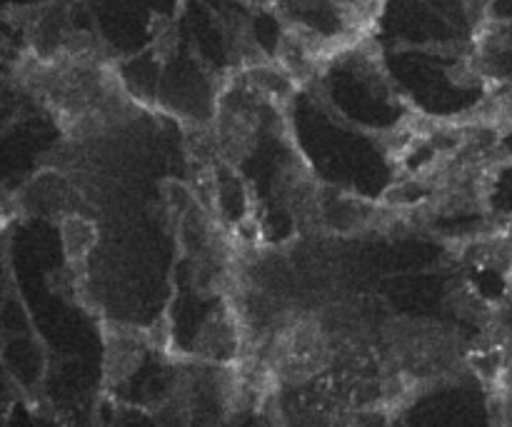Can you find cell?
<instances>
[{"label":"cell","mask_w":512,"mask_h":427,"mask_svg":"<svg viewBox=\"0 0 512 427\" xmlns=\"http://www.w3.org/2000/svg\"><path fill=\"white\" fill-rule=\"evenodd\" d=\"M60 235H63V248L68 255L70 263H85L90 250L95 248V240H98V230L90 220L85 218H68L60 225Z\"/></svg>","instance_id":"7a4b0ae2"},{"label":"cell","mask_w":512,"mask_h":427,"mask_svg":"<svg viewBox=\"0 0 512 427\" xmlns=\"http://www.w3.org/2000/svg\"><path fill=\"white\" fill-rule=\"evenodd\" d=\"M148 343L153 345V348H158V350L168 348V345H170V328H168V323H165V320H158V323H155V328L148 330Z\"/></svg>","instance_id":"3957f363"},{"label":"cell","mask_w":512,"mask_h":427,"mask_svg":"<svg viewBox=\"0 0 512 427\" xmlns=\"http://www.w3.org/2000/svg\"><path fill=\"white\" fill-rule=\"evenodd\" d=\"M510 293H512V270H510Z\"/></svg>","instance_id":"277c9868"},{"label":"cell","mask_w":512,"mask_h":427,"mask_svg":"<svg viewBox=\"0 0 512 427\" xmlns=\"http://www.w3.org/2000/svg\"><path fill=\"white\" fill-rule=\"evenodd\" d=\"M143 345L138 333L130 328H110L105 330V375L113 383H120L128 375L135 373L140 358H143Z\"/></svg>","instance_id":"6da1fadb"}]
</instances>
